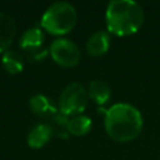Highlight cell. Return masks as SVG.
Listing matches in <instances>:
<instances>
[{
  "label": "cell",
  "instance_id": "cell-7",
  "mask_svg": "<svg viewBox=\"0 0 160 160\" xmlns=\"http://www.w3.org/2000/svg\"><path fill=\"white\" fill-rule=\"evenodd\" d=\"M54 132H55L54 128L50 124L39 122L34 125L28 132V136H26L28 145L32 149H41L51 140V138L54 136Z\"/></svg>",
  "mask_w": 160,
  "mask_h": 160
},
{
  "label": "cell",
  "instance_id": "cell-11",
  "mask_svg": "<svg viewBox=\"0 0 160 160\" xmlns=\"http://www.w3.org/2000/svg\"><path fill=\"white\" fill-rule=\"evenodd\" d=\"M29 108L32 114L40 118H46L51 116L56 112V109L51 105L50 100L48 96L44 94H35L29 99Z\"/></svg>",
  "mask_w": 160,
  "mask_h": 160
},
{
  "label": "cell",
  "instance_id": "cell-6",
  "mask_svg": "<svg viewBox=\"0 0 160 160\" xmlns=\"http://www.w3.org/2000/svg\"><path fill=\"white\" fill-rule=\"evenodd\" d=\"M45 41V34L41 28L31 26L26 29L19 40L20 48L26 50L29 54H31L35 59H41L46 52L42 51V44Z\"/></svg>",
  "mask_w": 160,
  "mask_h": 160
},
{
  "label": "cell",
  "instance_id": "cell-13",
  "mask_svg": "<svg viewBox=\"0 0 160 160\" xmlns=\"http://www.w3.org/2000/svg\"><path fill=\"white\" fill-rule=\"evenodd\" d=\"M1 64H2L4 69L9 74L16 75V74H19V72H21L24 70L25 60H24V58H22V55L20 52L9 49L5 52H2Z\"/></svg>",
  "mask_w": 160,
  "mask_h": 160
},
{
  "label": "cell",
  "instance_id": "cell-4",
  "mask_svg": "<svg viewBox=\"0 0 160 160\" xmlns=\"http://www.w3.org/2000/svg\"><path fill=\"white\" fill-rule=\"evenodd\" d=\"M88 91L80 82L68 84L59 95L58 108L59 111L66 116H74L82 114L88 106Z\"/></svg>",
  "mask_w": 160,
  "mask_h": 160
},
{
  "label": "cell",
  "instance_id": "cell-3",
  "mask_svg": "<svg viewBox=\"0 0 160 160\" xmlns=\"http://www.w3.org/2000/svg\"><path fill=\"white\" fill-rule=\"evenodd\" d=\"M78 12L72 4L68 1L52 2L42 14L41 29L52 35H65L76 25Z\"/></svg>",
  "mask_w": 160,
  "mask_h": 160
},
{
  "label": "cell",
  "instance_id": "cell-10",
  "mask_svg": "<svg viewBox=\"0 0 160 160\" xmlns=\"http://www.w3.org/2000/svg\"><path fill=\"white\" fill-rule=\"evenodd\" d=\"M86 91L89 99L98 105H105L111 99V88L109 86L108 82L99 79L91 80L89 82Z\"/></svg>",
  "mask_w": 160,
  "mask_h": 160
},
{
  "label": "cell",
  "instance_id": "cell-2",
  "mask_svg": "<svg viewBox=\"0 0 160 160\" xmlns=\"http://www.w3.org/2000/svg\"><path fill=\"white\" fill-rule=\"evenodd\" d=\"M145 19L141 5L134 0H111L105 11L109 32L118 36H129L139 31Z\"/></svg>",
  "mask_w": 160,
  "mask_h": 160
},
{
  "label": "cell",
  "instance_id": "cell-1",
  "mask_svg": "<svg viewBox=\"0 0 160 160\" xmlns=\"http://www.w3.org/2000/svg\"><path fill=\"white\" fill-rule=\"evenodd\" d=\"M140 110L128 102H116L105 111L104 126L108 135L118 142L135 140L142 130Z\"/></svg>",
  "mask_w": 160,
  "mask_h": 160
},
{
  "label": "cell",
  "instance_id": "cell-5",
  "mask_svg": "<svg viewBox=\"0 0 160 160\" xmlns=\"http://www.w3.org/2000/svg\"><path fill=\"white\" fill-rule=\"evenodd\" d=\"M49 52L52 60L64 68H74L81 59L79 46L66 38H56L52 40L49 46Z\"/></svg>",
  "mask_w": 160,
  "mask_h": 160
},
{
  "label": "cell",
  "instance_id": "cell-12",
  "mask_svg": "<svg viewBox=\"0 0 160 160\" xmlns=\"http://www.w3.org/2000/svg\"><path fill=\"white\" fill-rule=\"evenodd\" d=\"M91 119L85 114H79L69 118L66 124V131L74 136H84L91 130Z\"/></svg>",
  "mask_w": 160,
  "mask_h": 160
},
{
  "label": "cell",
  "instance_id": "cell-9",
  "mask_svg": "<svg viewBox=\"0 0 160 160\" xmlns=\"http://www.w3.org/2000/svg\"><path fill=\"white\" fill-rule=\"evenodd\" d=\"M16 36V22L12 16L0 11V52L9 50Z\"/></svg>",
  "mask_w": 160,
  "mask_h": 160
},
{
  "label": "cell",
  "instance_id": "cell-8",
  "mask_svg": "<svg viewBox=\"0 0 160 160\" xmlns=\"http://www.w3.org/2000/svg\"><path fill=\"white\" fill-rule=\"evenodd\" d=\"M109 48H110V34L105 30H99L91 34L85 45L88 55L92 58H98L106 54Z\"/></svg>",
  "mask_w": 160,
  "mask_h": 160
}]
</instances>
